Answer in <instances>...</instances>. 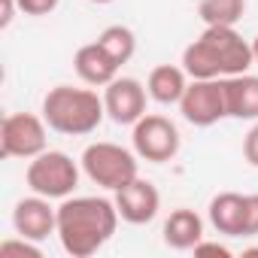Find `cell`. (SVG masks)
<instances>
[{
    "mask_svg": "<svg viewBox=\"0 0 258 258\" xmlns=\"http://www.w3.org/2000/svg\"><path fill=\"white\" fill-rule=\"evenodd\" d=\"M118 210L115 201L109 198H64L58 207V240L61 249L70 258H91L94 252H100L115 228H118Z\"/></svg>",
    "mask_w": 258,
    "mask_h": 258,
    "instance_id": "6da1fadb",
    "label": "cell"
},
{
    "mask_svg": "<svg viewBox=\"0 0 258 258\" xmlns=\"http://www.w3.org/2000/svg\"><path fill=\"white\" fill-rule=\"evenodd\" d=\"M252 64V43L228 25L204 28V34L182 49V67L191 79H225L249 73Z\"/></svg>",
    "mask_w": 258,
    "mask_h": 258,
    "instance_id": "7a4b0ae2",
    "label": "cell"
},
{
    "mask_svg": "<svg viewBox=\"0 0 258 258\" xmlns=\"http://www.w3.org/2000/svg\"><path fill=\"white\" fill-rule=\"evenodd\" d=\"M43 118L55 134L64 137H85L97 131V124L106 118L103 97L88 88H73V85H55L43 97Z\"/></svg>",
    "mask_w": 258,
    "mask_h": 258,
    "instance_id": "3957f363",
    "label": "cell"
},
{
    "mask_svg": "<svg viewBox=\"0 0 258 258\" xmlns=\"http://www.w3.org/2000/svg\"><path fill=\"white\" fill-rule=\"evenodd\" d=\"M79 164H82V173L106 191H118L121 185L140 176V155L118 143H106V140L88 143Z\"/></svg>",
    "mask_w": 258,
    "mask_h": 258,
    "instance_id": "277c9868",
    "label": "cell"
},
{
    "mask_svg": "<svg viewBox=\"0 0 258 258\" xmlns=\"http://www.w3.org/2000/svg\"><path fill=\"white\" fill-rule=\"evenodd\" d=\"M25 182L34 195H43L49 201H64L79 185V164L58 149H46L37 158L28 161Z\"/></svg>",
    "mask_w": 258,
    "mask_h": 258,
    "instance_id": "5b68a950",
    "label": "cell"
},
{
    "mask_svg": "<svg viewBox=\"0 0 258 258\" xmlns=\"http://www.w3.org/2000/svg\"><path fill=\"white\" fill-rule=\"evenodd\" d=\"M131 143H134V152L140 155V161L167 164L179 155L182 137H179V127L167 115L146 112L137 124H131Z\"/></svg>",
    "mask_w": 258,
    "mask_h": 258,
    "instance_id": "8992f818",
    "label": "cell"
},
{
    "mask_svg": "<svg viewBox=\"0 0 258 258\" xmlns=\"http://www.w3.org/2000/svg\"><path fill=\"white\" fill-rule=\"evenodd\" d=\"M49 131L43 115L34 112H10L0 124V155L4 158H37L49 146Z\"/></svg>",
    "mask_w": 258,
    "mask_h": 258,
    "instance_id": "52a82bcc",
    "label": "cell"
},
{
    "mask_svg": "<svg viewBox=\"0 0 258 258\" xmlns=\"http://www.w3.org/2000/svg\"><path fill=\"white\" fill-rule=\"evenodd\" d=\"M207 216L225 237H258V195L222 191L210 201Z\"/></svg>",
    "mask_w": 258,
    "mask_h": 258,
    "instance_id": "ba28073f",
    "label": "cell"
},
{
    "mask_svg": "<svg viewBox=\"0 0 258 258\" xmlns=\"http://www.w3.org/2000/svg\"><path fill=\"white\" fill-rule=\"evenodd\" d=\"M182 118L195 127H213L216 121L228 118L225 103V85L222 79H191L182 100L176 103Z\"/></svg>",
    "mask_w": 258,
    "mask_h": 258,
    "instance_id": "9c48e42d",
    "label": "cell"
},
{
    "mask_svg": "<svg viewBox=\"0 0 258 258\" xmlns=\"http://www.w3.org/2000/svg\"><path fill=\"white\" fill-rule=\"evenodd\" d=\"M146 85L134 76H115L109 85H103V106L106 118L115 124H137L146 115Z\"/></svg>",
    "mask_w": 258,
    "mask_h": 258,
    "instance_id": "30bf717a",
    "label": "cell"
},
{
    "mask_svg": "<svg viewBox=\"0 0 258 258\" xmlns=\"http://www.w3.org/2000/svg\"><path fill=\"white\" fill-rule=\"evenodd\" d=\"M13 228L19 237L43 243L52 234H58V207H52V201L43 195L22 198L13 210Z\"/></svg>",
    "mask_w": 258,
    "mask_h": 258,
    "instance_id": "8fae6325",
    "label": "cell"
},
{
    "mask_svg": "<svg viewBox=\"0 0 258 258\" xmlns=\"http://www.w3.org/2000/svg\"><path fill=\"white\" fill-rule=\"evenodd\" d=\"M112 201H115V210H118L121 222H127V225H149L158 216V210H161L158 188L149 179H143V176H137L127 185H121Z\"/></svg>",
    "mask_w": 258,
    "mask_h": 258,
    "instance_id": "7c38bea8",
    "label": "cell"
},
{
    "mask_svg": "<svg viewBox=\"0 0 258 258\" xmlns=\"http://www.w3.org/2000/svg\"><path fill=\"white\" fill-rule=\"evenodd\" d=\"M73 70H76V76L85 82V85H91V88H103V85H109L115 76H118V64L109 58V52L94 40V43H85V46H79L76 49V55H73Z\"/></svg>",
    "mask_w": 258,
    "mask_h": 258,
    "instance_id": "4fadbf2b",
    "label": "cell"
},
{
    "mask_svg": "<svg viewBox=\"0 0 258 258\" xmlns=\"http://www.w3.org/2000/svg\"><path fill=\"white\" fill-rule=\"evenodd\" d=\"M225 103H228V118L237 121H258V76L252 73H237L225 76Z\"/></svg>",
    "mask_w": 258,
    "mask_h": 258,
    "instance_id": "5bb4252c",
    "label": "cell"
},
{
    "mask_svg": "<svg viewBox=\"0 0 258 258\" xmlns=\"http://www.w3.org/2000/svg\"><path fill=\"white\" fill-rule=\"evenodd\" d=\"M188 79H191V76L185 73V67L158 64V67H152L149 76H146V91H149V97H152L155 103L173 106V103L182 100V94H185V88H188Z\"/></svg>",
    "mask_w": 258,
    "mask_h": 258,
    "instance_id": "9a60e30c",
    "label": "cell"
},
{
    "mask_svg": "<svg viewBox=\"0 0 258 258\" xmlns=\"http://www.w3.org/2000/svg\"><path fill=\"white\" fill-rule=\"evenodd\" d=\"M161 234H164V243H167L170 249L188 252V249H195V246L204 240V219H201L195 210L179 207V210H173V213L164 219Z\"/></svg>",
    "mask_w": 258,
    "mask_h": 258,
    "instance_id": "2e32d148",
    "label": "cell"
},
{
    "mask_svg": "<svg viewBox=\"0 0 258 258\" xmlns=\"http://www.w3.org/2000/svg\"><path fill=\"white\" fill-rule=\"evenodd\" d=\"M97 43L109 52V58H112L118 67L127 64V61L134 58V52H137V37H134L131 28H124V25H109V28H103L100 37H97Z\"/></svg>",
    "mask_w": 258,
    "mask_h": 258,
    "instance_id": "e0dca14e",
    "label": "cell"
},
{
    "mask_svg": "<svg viewBox=\"0 0 258 258\" xmlns=\"http://www.w3.org/2000/svg\"><path fill=\"white\" fill-rule=\"evenodd\" d=\"M243 13H246V0H201L198 4V16L207 28H213V25L237 28Z\"/></svg>",
    "mask_w": 258,
    "mask_h": 258,
    "instance_id": "ac0fdd59",
    "label": "cell"
},
{
    "mask_svg": "<svg viewBox=\"0 0 258 258\" xmlns=\"http://www.w3.org/2000/svg\"><path fill=\"white\" fill-rule=\"evenodd\" d=\"M0 255H31V258H40L43 252H40V243L16 234V240H4V243H0Z\"/></svg>",
    "mask_w": 258,
    "mask_h": 258,
    "instance_id": "d6986e66",
    "label": "cell"
},
{
    "mask_svg": "<svg viewBox=\"0 0 258 258\" xmlns=\"http://www.w3.org/2000/svg\"><path fill=\"white\" fill-rule=\"evenodd\" d=\"M58 4H61V0H19V13L43 19V16H52L58 10Z\"/></svg>",
    "mask_w": 258,
    "mask_h": 258,
    "instance_id": "ffe728a7",
    "label": "cell"
},
{
    "mask_svg": "<svg viewBox=\"0 0 258 258\" xmlns=\"http://www.w3.org/2000/svg\"><path fill=\"white\" fill-rule=\"evenodd\" d=\"M243 158L249 167H258V121H252V127L243 137Z\"/></svg>",
    "mask_w": 258,
    "mask_h": 258,
    "instance_id": "44dd1931",
    "label": "cell"
},
{
    "mask_svg": "<svg viewBox=\"0 0 258 258\" xmlns=\"http://www.w3.org/2000/svg\"><path fill=\"white\" fill-rule=\"evenodd\" d=\"M198 258H207V255H219V258H231V249L222 246V243H210V240H201L195 249H191Z\"/></svg>",
    "mask_w": 258,
    "mask_h": 258,
    "instance_id": "7402d4cb",
    "label": "cell"
},
{
    "mask_svg": "<svg viewBox=\"0 0 258 258\" xmlns=\"http://www.w3.org/2000/svg\"><path fill=\"white\" fill-rule=\"evenodd\" d=\"M0 31H7L10 25H13V19H16V10H19V0H0Z\"/></svg>",
    "mask_w": 258,
    "mask_h": 258,
    "instance_id": "603a6c76",
    "label": "cell"
},
{
    "mask_svg": "<svg viewBox=\"0 0 258 258\" xmlns=\"http://www.w3.org/2000/svg\"><path fill=\"white\" fill-rule=\"evenodd\" d=\"M252 58H255V64H258V37L252 40Z\"/></svg>",
    "mask_w": 258,
    "mask_h": 258,
    "instance_id": "cb8c5ba5",
    "label": "cell"
},
{
    "mask_svg": "<svg viewBox=\"0 0 258 258\" xmlns=\"http://www.w3.org/2000/svg\"><path fill=\"white\" fill-rule=\"evenodd\" d=\"M91 4H112V0H91Z\"/></svg>",
    "mask_w": 258,
    "mask_h": 258,
    "instance_id": "d4e9b609",
    "label": "cell"
}]
</instances>
